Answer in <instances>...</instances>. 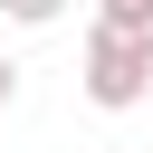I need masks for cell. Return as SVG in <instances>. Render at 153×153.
I'll return each mask as SVG.
<instances>
[{
  "instance_id": "cell-4",
  "label": "cell",
  "mask_w": 153,
  "mask_h": 153,
  "mask_svg": "<svg viewBox=\"0 0 153 153\" xmlns=\"http://www.w3.org/2000/svg\"><path fill=\"white\" fill-rule=\"evenodd\" d=\"M10 96H19V67H10V57H0V115H10Z\"/></svg>"
},
{
  "instance_id": "cell-1",
  "label": "cell",
  "mask_w": 153,
  "mask_h": 153,
  "mask_svg": "<svg viewBox=\"0 0 153 153\" xmlns=\"http://www.w3.org/2000/svg\"><path fill=\"white\" fill-rule=\"evenodd\" d=\"M76 86H86V105H105V115H134L143 96H153V38L143 29H86V57H76Z\"/></svg>"
},
{
  "instance_id": "cell-3",
  "label": "cell",
  "mask_w": 153,
  "mask_h": 153,
  "mask_svg": "<svg viewBox=\"0 0 153 153\" xmlns=\"http://www.w3.org/2000/svg\"><path fill=\"white\" fill-rule=\"evenodd\" d=\"M96 19H105V29H143V38H153V0H96Z\"/></svg>"
},
{
  "instance_id": "cell-2",
  "label": "cell",
  "mask_w": 153,
  "mask_h": 153,
  "mask_svg": "<svg viewBox=\"0 0 153 153\" xmlns=\"http://www.w3.org/2000/svg\"><path fill=\"white\" fill-rule=\"evenodd\" d=\"M0 19H10V29H57L67 0H0Z\"/></svg>"
}]
</instances>
